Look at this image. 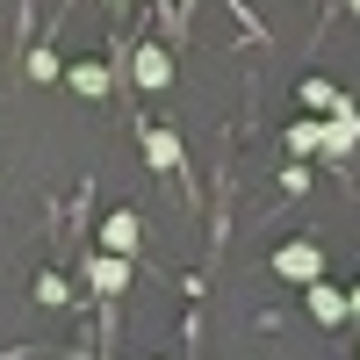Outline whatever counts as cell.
Returning a JSON list of instances; mask_svg holds the SVG:
<instances>
[{
	"mask_svg": "<svg viewBox=\"0 0 360 360\" xmlns=\"http://www.w3.org/2000/svg\"><path fill=\"white\" fill-rule=\"evenodd\" d=\"M346 317H360V288H353V295H346Z\"/></svg>",
	"mask_w": 360,
	"mask_h": 360,
	"instance_id": "12",
	"label": "cell"
},
{
	"mask_svg": "<svg viewBox=\"0 0 360 360\" xmlns=\"http://www.w3.org/2000/svg\"><path fill=\"white\" fill-rule=\"evenodd\" d=\"M130 72H137V86H144V94H159V86H173V58H166V44H137Z\"/></svg>",
	"mask_w": 360,
	"mask_h": 360,
	"instance_id": "3",
	"label": "cell"
},
{
	"mask_svg": "<svg viewBox=\"0 0 360 360\" xmlns=\"http://www.w3.org/2000/svg\"><path fill=\"white\" fill-rule=\"evenodd\" d=\"M317 152H324V159H346V152H360V115H353V108H339V115H317Z\"/></svg>",
	"mask_w": 360,
	"mask_h": 360,
	"instance_id": "2",
	"label": "cell"
},
{
	"mask_svg": "<svg viewBox=\"0 0 360 360\" xmlns=\"http://www.w3.org/2000/svg\"><path fill=\"white\" fill-rule=\"evenodd\" d=\"M288 152H295V159H310V152H317V115H303V123L288 130Z\"/></svg>",
	"mask_w": 360,
	"mask_h": 360,
	"instance_id": "10",
	"label": "cell"
},
{
	"mask_svg": "<svg viewBox=\"0 0 360 360\" xmlns=\"http://www.w3.org/2000/svg\"><path fill=\"white\" fill-rule=\"evenodd\" d=\"M353 8H360V0H353Z\"/></svg>",
	"mask_w": 360,
	"mask_h": 360,
	"instance_id": "13",
	"label": "cell"
},
{
	"mask_svg": "<svg viewBox=\"0 0 360 360\" xmlns=\"http://www.w3.org/2000/svg\"><path fill=\"white\" fill-rule=\"evenodd\" d=\"M137 238H144V224H137V209H115V217L101 224V252H115V259H130V252H137Z\"/></svg>",
	"mask_w": 360,
	"mask_h": 360,
	"instance_id": "4",
	"label": "cell"
},
{
	"mask_svg": "<svg viewBox=\"0 0 360 360\" xmlns=\"http://www.w3.org/2000/svg\"><path fill=\"white\" fill-rule=\"evenodd\" d=\"M295 94H303V108H310V115H339V108H346V101H339V86H324V79H303Z\"/></svg>",
	"mask_w": 360,
	"mask_h": 360,
	"instance_id": "9",
	"label": "cell"
},
{
	"mask_svg": "<svg viewBox=\"0 0 360 360\" xmlns=\"http://www.w3.org/2000/svg\"><path fill=\"white\" fill-rule=\"evenodd\" d=\"M303 303H310L317 324H346V295H339L332 281H310V288H303Z\"/></svg>",
	"mask_w": 360,
	"mask_h": 360,
	"instance_id": "6",
	"label": "cell"
},
{
	"mask_svg": "<svg viewBox=\"0 0 360 360\" xmlns=\"http://www.w3.org/2000/svg\"><path fill=\"white\" fill-rule=\"evenodd\" d=\"M274 274L295 281V288H310V281H324V252L310 245V238H288V245L274 252Z\"/></svg>",
	"mask_w": 360,
	"mask_h": 360,
	"instance_id": "1",
	"label": "cell"
},
{
	"mask_svg": "<svg viewBox=\"0 0 360 360\" xmlns=\"http://www.w3.org/2000/svg\"><path fill=\"white\" fill-rule=\"evenodd\" d=\"M65 86H72V94H86V101H101V94H108V65H101V58L65 65Z\"/></svg>",
	"mask_w": 360,
	"mask_h": 360,
	"instance_id": "7",
	"label": "cell"
},
{
	"mask_svg": "<svg viewBox=\"0 0 360 360\" xmlns=\"http://www.w3.org/2000/svg\"><path fill=\"white\" fill-rule=\"evenodd\" d=\"M144 166H152V173H173V166H180V137H173V130H144Z\"/></svg>",
	"mask_w": 360,
	"mask_h": 360,
	"instance_id": "8",
	"label": "cell"
},
{
	"mask_svg": "<svg viewBox=\"0 0 360 360\" xmlns=\"http://www.w3.org/2000/svg\"><path fill=\"white\" fill-rule=\"evenodd\" d=\"M86 288H94V295H123V288H130V259L94 252V259H86Z\"/></svg>",
	"mask_w": 360,
	"mask_h": 360,
	"instance_id": "5",
	"label": "cell"
},
{
	"mask_svg": "<svg viewBox=\"0 0 360 360\" xmlns=\"http://www.w3.org/2000/svg\"><path fill=\"white\" fill-rule=\"evenodd\" d=\"M29 79H58V58L51 51H29Z\"/></svg>",
	"mask_w": 360,
	"mask_h": 360,
	"instance_id": "11",
	"label": "cell"
}]
</instances>
